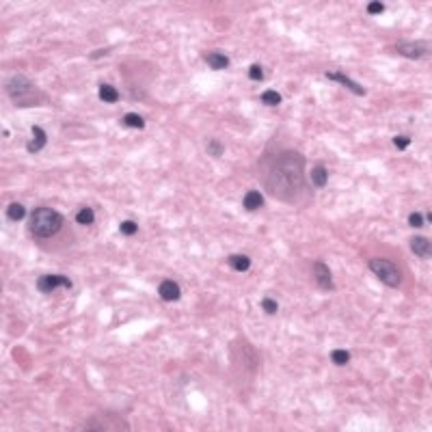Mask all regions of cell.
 <instances>
[{"mask_svg": "<svg viewBox=\"0 0 432 432\" xmlns=\"http://www.w3.org/2000/svg\"><path fill=\"white\" fill-rule=\"evenodd\" d=\"M305 184V158L298 152H283L270 164L266 188L281 201H294Z\"/></svg>", "mask_w": 432, "mask_h": 432, "instance_id": "1", "label": "cell"}, {"mask_svg": "<svg viewBox=\"0 0 432 432\" xmlns=\"http://www.w3.org/2000/svg\"><path fill=\"white\" fill-rule=\"evenodd\" d=\"M61 227H63V216H61V212H57V210H52V208L33 210L30 220H28V229L39 238L54 236V234H59Z\"/></svg>", "mask_w": 432, "mask_h": 432, "instance_id": "2", "label": "cell"}, {"mask_svg": "<svg viewBox=\"0 0 432 432\" xmlns=\"http://www.w3.org/2000/svg\"><path fill=\"white\" fill-rule=\"evenodd\" d=\"M370 270L374 275L381 279L387 288H398L402 283V275H400V268L393 264L391 259H385V257H374L370 259Z\"/></svg>", "mask_w": 432, "mask_h": 432, "instance_id": "3", "label": "cell"}, {"mask_svg": "<svg viewBox=\"0 0 432 432\" xmlns=\"http://www.w3.org/2000/svg\"><path fill=\"white\" fill-rule=\"evenodd\" d=\"M59 288H65V290H71V279L63 277V275H41L37 279V290L41 294H50Z\"/></svg>", "mask_w": 432, "mask_h": 432, "instance_id": "4", "label": "cell"}, {"mask_svg": "<svg viewBox=\"0 0 432 432\" xmlns=\"http://www.w3.org/2000/svg\"><path fill=\"white\" fill-rule=\"evenodd\" d=\"M396 50H398V54H402L406 59H413V61L426 57L430 52L426 41H400V44L396 46Z\"/></svg>", "mask_w": 432, "mask_h": 432, "instance_id": "5", "label": "cell"}, {"mask_svg": "<svg viewBox=\"0 0 432 432\" xmlns=\"http://www.w3.org/2000/svg\"><path fill=\"white\" fill-rule=\"evenodd\" d=\"M7 91H9V96H11V100L22 106V98L26 96V93L33 91V84H30L24 76H13L7 82Z\"/></svg>", "mask_w": 432, "mask_h": 432, "instance_id": "6", "label": "cell"}, {"mask_svg": "<svg viewBox=\"0 0 432 432\" xmlns=\"http://www.w3.org/2000/svg\"><path fill=\"white\" fill-rule=\"evenodd\" d=\"M324 76L329 78V80H333V82H340L342 87H346L348 91H352L354 96H365V93H367V91H365V87H361L359 82H354L352 78H348L346 73H340V71H326Z\"/></svg>", "mask_w": 432, "mask_h": 432, "instance_id": "7", "label": "cell"}, {"mask_svg": "<svg viewBox=\"0 0 432 432\" xmlns=\"http://www.w3.org/2000/svg\"><path fill=\"white\" fill-rule=\"evenodd\" d=\"M311 270H313L315 283H318L322 290H331L333 288V275H331V270H329V266H326L324 261H315Z\"/></svg>", "mask_w": 432, "mask_h": 432, "instance_id": "8", "label": "cell"}, {"mask_svg": "<svg viewBox=\"0 0 432 432\" xmlns=\"http://www.w3.org/2000/svg\"><path fill=\"white\" fill-rule=\"evenodd\" d=\"M408 245H410V251H413L417 257H421V259L432 257V240H428L424 236H413Z\"/></svg>", "mask_w": 432, "mask_h": 432, "instance_id": "9", "label": "cell"}, {"mask_svg": "<svg viewBox=\"0 0 432 432\" xmlns=\"http://www.w3.org/2000/svg\"><path fill=\"white\" fill-rule=\"evenodd\" d=\"M158 294H160L162 300H166V303H175V300H180L182 290H180V286H177L175 281H162L160 286H158Z\"/></svg>", "mask_w": 432, "mask_h": 432, "instance_id": "10", "label": "cell"}, {"mask_svg": "<svg viewBox=\"0 0 432 432\" xmlns=\"http://www.w3.org/2000/svg\"><path fill=\"white\" fill-rule=\"evenodd\" d=\"M46 143H48L46 132L41 130L39 125H35V128H33V139H30V141H28V145H26V147H28V152H30V154H37V152L44 149Z\"/></svg>", "mask_w": 432, "mask_h": 432, "instance_id": "11", "label": "cell"}, {"mask_svg": "<svg viewBox=\"0 0 432 432\" xmlns=\"http://www.w3.org/2000/svg\"><path fill=\"white\" fill-rule=\"evenodd\" d=\"M242 205H245L247 212H255V210L264 205V197H261L259 191H249L245 195V199H242Z\"/></svg>", "mask_w": 432, "mask_h": 432, "instance_id": "12", "label": "cell"}, {"mask_svg": "<svg viewBox=\"0 0 432 432\" xmlns=\"http://www.w3.org/2000/svg\"><path fill=\"white\" fill-rule=\"evenodd\" d=\"M326 182H329V171H326V166L324 164H315L311 168V184L315 188H324Z\"/></svg>", "mask_w": 432, "mask_h": 432, "instance_id": "13", "label": "cell"}, {"mask_svg": "<svg viewBox=\"0 0 432 432\" xmlns=\"http://www.w3.org/2000/svg\"><path fill=\"white\" fill-rule=\"evenodd\" d=\"M205 63L212 69H227L229 67V59L225 54H220V52H210V54H205Z\"/></svg>", "mask_w": 432, "mask_h": 432, "instance_id": "14", "label": "cell"}, {"mask_svg": "<svg viewBox=\"0 0 432 432\" xmlns=\"http://www.w3.org/2000/svg\"><path fill=\"white\" fill-rule=\"evenodd\" d=\"M227 264H229V268H234L236 272H247L251 268V259L247 255H229Z\"/></svg>", "mask_w": 432, "mask_h": 432, "instance_id": "15", "label": "cell"}, {"mask_svg": "<svg viewBox=\"0 0 432 432\" xmlns=\"http://www.w3.org/2000/svg\"><path fill=\"white\" fill-rule=\"evenodd\" d=\"M100 100L102 102H108V104H115L119 100V91L112 87V84H100Z\"/></svg>", "mask_w": 432, "mask_h": 432, "instance_id": "16", "label": "cell"}, {"mask_svg": "<svg viewBox=\"0 0 432 432\" xmlns=\"http://www.w3.org/2000/svg\"><path fill=\"white\" fill-rule=\"evenodd\" d=\"M123 125L134 128V130H143L145 128V119L141 117L139 112H128V115H123Z\"/></svg>", "mask_w": 432, "mask_h": 432, "instance_id": "17", "label": "cell"}, {"mask_svg": "<svg viewBox=\"0 0 432 432\" xmlns=\"http://www.w3.org/2000/svg\"><path fill=\"white\" fill-rule=\"evenodd\" d=\"M7 216L11 220H22V218H26V208L22 203H17V201L9 203L7 205Z\"/></svg>", "mask_w": 432, "mask_h": 432, "instance_id": "18", "label": "cell"}, {"mask_svg": "<svg viewBox=\"0 0 432 432\" xmlns=\"http://www.w3.org/2000/svg\"><path fill=\"white\" fill-rule=\"evenodd\" d=\"M261 104H266V106H279V104H281V96H279L277 91L268 89V91L261 93Z\"/></svg>", "mask_w": 432, "mask_h": 432, "instance_id": "19", "label": "cell"}, {"mask_svg": "<svg viewBox=\"0 0 432 432\" xmlns=\"http://www.w3.org/2000/svg\"><path fill=\"white\" fill-rule=\"evenodd\" d=\"M93 220H96V212H93L91 208H82L76 214V223H80V225H91Z\"/></svg>", "mask_w": 432, "mask_h": 432, "instance_id": "20", "label": "cell"}, {"mask_svg": "<svg viewBox=\"0 0 432 432\" xmlns=\"http://www.w3.org/2000/svg\"><path fill=\"white\" fill-rule=\"evenodd\" d=\"M331 361H333L335 365H346V363L350 361V352H348V350H340V348H337V350H333V352H331Z\"/></svg>", "mask_w": 432, "mask_h": 432, "instance_id": "21", "label": "cell"}, {"mask_svg": "<svg viewBox=\"0 0 432 432\" xmlns=\"http://www.w3.org/2000/svg\"><path fill=\"white\" fill-rule=\"evenodd\" d=\"M119 231L123 236H134L136 231H139V225L134 223V220H121V225H119Z\"/></svg>", "mask_w": 432, "mask_h": 432, "instance_id": "22", "label": "cell"}, {"mask_svg": "<svg viewBox=\"0 0 432 432\" xmlns=\"http://www.w3.org/2000/svg\"><path fill=\"white\" fill-rule=\"evenodd\" d=\"M259 305H261V309H264L268 315H272V313H277V311H279V303H277L275 298H264Z\"/></svg>", "mask_w": 432, "mask_h": 432, "instance_id": "23", "label": "cell"}, {"mask_svg": "<svg viewBox=\"0 0 432 432\" xmlns=\"http://www.w3.org/2000/svg\"><path fill=\"white\" fill-rule=\"evenodd\" d=\"M249 78L251 80H255V82H259V80H264V69H261L257 63H253V65L249 67Z\"/></svg>", "mask_w": 432, "mask_h": 432, "instance_id": "24", "label": "cell"}, {"mask_svg": "<svg viewBox=\"0 0 432 432\" xmlns=\"http://www.w3.org/2000/svg\"><path fill=\"white\" fill-rule=\"evenodd\" d=\"M223 152H225V147L220 145L218 141H214V139H212V141H208V154H212V156H216V158H218V156H223Z\"/></svg>", "mask_w": 432, "mask_h": 432, "instance_id": "25", "label": "cell"}, {"mask_svg": "<svg viewBox=\"0 0 432 432\" xmlns=\"http://www.w3.org/2000/svg\"><path fill=\"white\" fill-rule=\"evenodd\" d=\"M393 145H396V149L404 152L406 147L410 145V136H396V139H393Z\"/></svg>", "mask_w": 432, "mask_h": 432, "instance_id": "26", "label": "cell"}, {"mask_svg": "<svg viewBox=\"0 0 432 432\" xmlns=\"http://www.w3.org/2000/svg\"><path fill=\"white\" fill-rule=\"evenodd\" d=\"M408 225H410V227H415V229H419L421 225H424V214L413 212V214L408 216Z\"/></svg>", "mask_w": 432, "mask_h": 432, "instance_id": "27", "label": "cell"}, {"mask_svg": "<svg viewBox=\"0 0 432 432\" xmlns=\"http://www.w3.org/2000/svg\"><path fill=\"white\" fill-rule=\"evenodd\" d=\"M385 11V5L383 3H370L367 5V13L370 15H378V13H383Z\"/></svg>", "mask_w": 432, "mask_h": 432, "instance_id": "28", "label": "cell"}, {"mask_svg": "<svg viewBox=\"0 0 432 432\" xmlns=\"http://www.w3.org/2000/svg\"><path fill=\"white\" fill-rule=\"evenodd\" d=\"M426 220H428V223L432 225V212H430V214H426Z\"/></svg>", "mask_w": 432, "mask_h": 432, "instance_id": "29", "label": "cell"}]
</instances>
